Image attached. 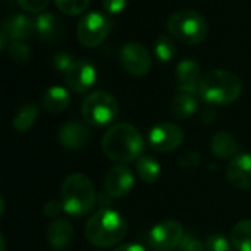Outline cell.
<instances>
[{
    "mask_svg": "<svg viewBox=\"0 0 251 251\" xmlns=\"http://www.w3.org/2000/svg\"><path fill=\"white\" fill-rule=\"evenodd\" d=\"M103 154L116 163L137 162L144 151V138L140 131L129 124L110 126L101 138Z\"/></svg>",
    "mask_w": 251,
    "mask_h": 251,
    "instance_id": "6da1fadb",
    "label": "cell"
},
{
    "mask_svg": "<svg viewBox=\"0 0 251 251\" xmlns=\"http://www.w3.org/2000/svg\"><path fill=\"white\" fill-rule=\"evenodd\" d=\"M128 225L124 216L113 209H100L85 224L87 241L99 249L118 246L126 235Z\"/></svg>",
    "mask_w": 251,
    "mask_h": 251,
    "instance_id": "7a4b0ae2",
    "label": "cell"
},
{
    "mask_svg": "<svg viewBox=\"0 0 251 251\" xmlns=\"http://www.w3.org/2000/svg\"><path fill=\"white\" fill-rule=\"evenodd\" d=\"M97 194L91 179L84 174H71L65 178L60 188V203L63 212L74 218H82L93 212Z\"/></svg>",
    "mask_w": 251,
    "mask_h": 251,
    "instance_id": "3957f363",
    "label": "cell"
},
{
    "mask_svg": "<svg viewBox=\"0 0 251 251\" xmlns=\"http://www.w3.org/2000/svg\"><path fill=\"white\" fill-rule=\"evenodd\" d=\"M243 91L238 75L226 69H213L203 75L199 96L203 101L213 106H228L234 103Z\"/></svg>",
    "mask_w": 251,
    "mask_h": 251,
    "instance_id": "277c9868",
    "label": "cell"
},
{
    "mask_svg": "<svg viewBox=\"0 0 251 251\" xmlns=\"http://www.w3.org/2000/svg\"><path fill=\"white\" fill-rule=\"evenodd\" d=\"M168 31L175 38L187 44H199L209 34L206 19L193 9H181L168 19Z\"/></svg>",
    "mask_w": 251,
    "mask_h": 251,
    "instance_id": "5b68a950",
    "label": "cell"
},
{
    "mask_svg": "<svg viewBox=\"0 0 251 251\" xmlns=\"http://www.w3.org/2000/svg\"><path fill=\"white\" fill-rule=\"evenodd\" d=\"M119 113L118 100L106 91H94L88 94L81 104V115L88 125H110Z\"/></svg>",
    "mask_w": 251,
    "mask_h": 251,
    "instance_id": "8992f818",
    "label": "cell"
},
{
    "mask_svg": "<svg viewBox=\"0 0 251 251\" xmlns=\"http://www.w3.org/2000/svg\"><path fill=\"white\" fill-rule=\"evenodd\" d=\"M112 29V21L101 12L85 13L76 26V35L82 46L96 47L101 44Z\"/></svg>",
    "mask_w": 251,
    "mask_h": 251,
    "instance_id": "52a82bcc",
    "label": "cell"
},
{
    "mask_svg": "<svg viewBox=\"0 0 251 251\" xmlns=\"http://www.w3.org/2000/svg\"><path fill=\"white\" fill-rule=\"evenodd\" d=\"M184 237V226L179 222L163 221L151 228L149 244L154 251H172L181 246Z\"/></svg>",
    "mask_w": 251,
    "mask_h": 251,
    "instance_id": "ba28073f",
    "label": "cell"
},
{
    "mask_svg": "<svg viewBox=\"0 0 251 251\" xmlns=\"http://www.w3.org/2000/svg\"><path fill=\"white\" fill-rule=\"evenodd\" d=\"M121 66L134 76H144L151 69V57L149 50L135 41L126 43L119 50Z\"/></svg>",
    "mask_w": 251,
    "mask_h": 251,
    "instance_id": "9c48e42d",
    "label": "cell"
},
{
    "mask_svg": "<svg viewBox=\"0 0 251 251\" xmlns=\"http://www.w3.org/2000/svg\"><path fill=\"white\" fill-rule=\"evenodd\" d=\"M149 143L159 153L174 151L184 143V131L172 122H160L149 132Z\"/></svg>",
    "mask_w": 251,
    "mask_h": 251,
    "instance_id": "30bf717a",
    "label": "cell"
},
{
    "mask_svg": "<svg viewBox=\"0 0 251 251\" xmlns=\"http://www.w3.org/2000/svg\"><path fill=\"white\" fill-rule=\"evenodd\" d=\"M68 88L74 93L88 91L97 78V72L93 63L88 60H74V63L63 74Z\"/></svg>",
    "mask_w": 251,
    "mask_h": 251,
    "instance_id": "8fae6325",
    "label": "cell"
},
{
    "mask_svg": "<svg viewBox=\"0 0 251 251\" xmlns=\"http://www.w3.org/2000/svg\"><path fill=\"white\" fill-rule=\"evenodd\" d=\"M134 184H135V176L132 171L124 165H116L110 168L104 176V191L113 199H121L128 196Z\"/></svg>",
    "mask_w": 251,
    "mask_h": 251,
    "instance_id": "7c38bea8",
    "label": "cell"
},
{
    "mask_svg": "<svg viewBox=\"0 0 251 251\" xmlns=\"http://www.w3.org/2000/svg\"><path fill=\"white\" fill-rule=\"evenodd\" d=\"M57 140L68 150H81L90 141V131L79 121H69L60 126Z\"/></svg>",
    "mask_w": 251,
    "mask_h": 251,
    "instance_id": "4fadbf2b",
    "label": "cell"
},
{
    "mask_svg": "<svg viewBox=\"0 0 251 251\" xmlns=\"http://www.w3.org/2000/svg\"><path fill=\"white\" fill-rule=\"evenodd\" d=\"M226 178L238 190L251 191V154H237L226 166Z\"/></svg>",
    "mask_w": 251,
    "mask_h": 251,
    "instance_id": "5bb4252c",
    "label": "cell"
},
{
    "mask_svg": "<svg viewBox=\"0 0 251 251\" xmlns=\"http://www.w3.org/2000/svg\"><path fill=\"white\" fill-rule=\"evenodd\" d=\"M201 66L191 59L181 60L176 66V82L179 93L199 94V87L201 82Z\"/></svg>",
    "mask_w": 251,
    "mask_h": 251,
    "instance_id": "9a60e30c",
    "label": "cell"
},
{
    "mask_svg": "<svg viewBox=\"0 0 251 251\" xmlns=\"http://www.w3.org/2000/svg\"><path fill=\"white\" fill-rule=\"evenodd\" d=\"M46 240L49 246L54 251L66 250L74 240V226L66 219H56L53 221L46 232Z\"/></svg>",
    "mask_w": 251,
    "mask_h": 251,
    "instance_id": "2e32d148",
    "label": "cell"
},
{
    "mask_svg": "<svg viewBox=\"0 0 251 251\" xmlns=\"http://www.w3.org/2000/svg\"><path fill=\"white\" fill-rule=\"evenodd\" d=\"M3 31L10 41H25L35 34V19H31L22 13L12 15L6 19Z\"/></svg>",
    "mask_w": 251,
    "mask_h": 251,
    "instance_id": "e0dca14e",
    "label": "cell"
},
{
    "mask_svg": "<svg viewBox=\"0 0 251 251\" xmlns=\"http://www.w3.org/2000/svg\"><path fill=\"white\" fill-rule=\"evenodd\" d=\"M35 34L44 41L60 40L65 34V25L54 13H41L35 19Z\"/></svg>",
    "mask_w": 251,
    "mask_h": 251,
    "instance_id": "ac0fdd59",
    "label": "cell"
},
{
    "mask_svg": "<svg viewBox=\"0 0 251 251\" xmlns=\"http://www.w3.org/2000/svg\"><path fill=\"white\" fill-rule=\"evenodd\" d=\"M41 103H43V107L49 113L56 115V113H62L63 110H66L69 107L71 96L66 88L54 85V87H50L49 90H46V93L43 94Z\"/></svg>",
    "mask_w": 251,
    "mask_h": 251,
    "instance_id": "d6986e66",
    "label": "cell"
},
{
    "mask_svg": "<svg viewBox=\"0 0 251 251\" xmlns=\"http://www.w3.org/2000/svg\"><path fill=\"white\" fill-rule=\"evenodd\" d=\"M210 150L219 159H229L238 154L240 146L232 134L226 131H219L210 140Z\"/></svg>",
    "mask_w": 251,
    "mask_h": 251,
    "instance_id": "ffe728a7",
    "label": "cell"
},
{
    "mask_svg": "<svg viewBox=\"0 0 251 251\" xmlns=\"http://www.w3.org/2000/svg\"><path fill=\"white\" fill-rule=\"evenodd\" d=\"M197 109H199L197 94H191V93H179L178 96L174 97L169 106L171 115L176 119H187L193 116L197 112Z\"/></svg>",
    "mask_w": 251,
    "mask_h": 251,
    "instance_id": "44dd1931",
    "label": "cell"
},
{
    "mask_svg": "<svg viewBox=\"0 0 251 251\" xmlns=\"http://www.w3.org/2000/svg\"><path fill=\"white\" fill-rule=\"evenodd\" d=\"M135 169H137V175L138 178L144 182V184H154L159 181L162 169L159 162L151 157V156H141L137 162H135Z\"/></svg>",
    "mask_w": 251,
    "mask_h": 251,
    "instance_id": "7402d4cb",
    "label": "cell"
},
{
    "mask_svg": "<svg viewBox=\"0 0 251 251\" xmlns=\"http://www.w3.org/2000/svg\"><path fill=\"white\" fill-rule=\"evenodd\" d=\"M37 116H38V107L32 103H26L16 112L12 125L18 132H26L37 121Z\"/></svg>",
    "mask_w": 251,
    "mask_h": 251,
    "instance_id": "603a6c76",
    "label": "cell"
},
{
    "mask_svg": "<svg viewBox=\"0 0 251 251\" xmlns=\"http://www.w3.org/2000/svg\"><path fill=\"white\" fill-rule=\"evenodd\" d=\"M231 243L237 251H251V221H241L234 226Z\"/></svg>",
    "mask_w": 251,
    "mask_h": 251,
    "instance_id": "cb8c5ba5",
    "label": "cell"
},
{
    "mask_svg": "<svg viewBox=\"0 0 251 251\" xmlns=\"http://www.w3.org/2000/svg\"><path fill=\"white\" fill-rule=\"evenodd\" d=\"M153 50H154V56L160 62H171L176 54V46L172 41V38L168 35H159L154 41Z\"/></svg>",
    "mask_w": 251,
    "mask_h": 251,
    "instance_id": "d4e9b609",
    "label": "cell"
},
{
    "mask_svg": "<svg viewBox=\"0 0 251 251\" xmlns=\"http://www.w3.org/2000/svg\"><path fill=\"white\" fill-rule=\"evenodd\" d=\"M59 10L65 15H81L90 6V0H54Z\"/></svg>",
    "mask_w": 251,
    "mask_h": 251,
    "instance_id": "484cf974",
    "label": "cell"
},
{
    "mask_svg": "<svg viewBox=\"0 0 251 251\" xmlns=\"http://www.w3.org/2000/svg\"><path fill=\"white\" fill-rule=\"evenodd\" d=\"M9 56L18 63H25L31 59V49L24 41H12L7 47Z\"/></svg>",
    "mask_w": 251,
    "mask_h": 251,
    "instance_id": "4316f807",
    "label": "cell"
},
{
    "mask_svg": "<svg viewBox=\"0 0 251 251\" xmlns=\"http://www.w3.org/2000/svg\"><path fill=\"white\" fill-rule=\"evenodd\" d=\"M203 159L201 154L197 151H187L184 154H181L176 160V165L184 169V171H191V169H197L201 165Z\"/></svg>",
    "mask_w": 251,
    "mask_h": 251,
    "instance_id": "83f0119b",
    "label": "cell"
},
{
    "mask_svg": "<svg viewBox=\"0 0 251 251\" xmlns=\"http://www.w3.org/2000/svg\"><path fill=\"white\" fill-rule=\"evenodd\" d=\"M206 249L207 251H231L232 243H229L228 238H225L222 235H212L207 238Z\"/></svg>",
    "mask_w": 251,
    "mask_h": 251,
    "instance_id": "f1b7e54d",
    "label": "cell"
},
{
    "mask_svg": "<svg viewBox=\"0 0 251 251\" xmlns=\"http://www.w3.org/2000/svg\"><path fill=\"white\" fill-rule=\"evenodd\" d=\"M49 3L50 0H18L19 7L29 13H40L47 7Z\"/></svg>",
    "mask_w": 251,
    "mask_h": 251,
    "instance_id": "f546056e",
    "label": "cell"
},
{
    "mask_svg": "<svg viewBox=\"0 0 251 251\" xmlns=\"http://www.w3.org/2000/svg\"><path fill=\"white\" fill-rule=\"evenodd\" d=\"M181 251H206V244H203L199 238H196L194 235L188 234L184 237L181 246H179Z\"/></svg>",
    "mask_w": 251,
    "mask_h": 251,
    "instance_id": "4dcf8cb0",
    "label": "cell"
},
{
    "mask_svg": "<svg viewBox=\"0 0 251 251\" xmlns=\"http://www.w3.org/2000/svg\"><path fill=\"white\" fill-rule=\"evenodd\" d=\"M72 63H74V57H72V54H69V53H66V51H59V53H56L54 57H53V66H54L57 71L63 72V74L68 71V68H69Z\"/></svg>",
    "mask_w": 251,
    "mask_h": 251,
    "instance_id": "1f68e13d",
    "label": "cell"
},
{
    "mask_svg": "<svg viewBox=\"0 0 251 251\" xmlns=\"http://www.w3.org/2000/svg\"><path fill=\"white\" fill-rule=\"evenodd\" d=\"M103 9L107 13H121L126 7V0H101Z\"/></svg>",
    "mask_w": 251,
    "mask_h": 251,
    "instance_id": "d6a6232c",
    "label": "cell"
},
{
    "mask_svg": "<svg viewBox=\"0 0 251 251\" xmlns=\"http://www.w3.org/2000/svg\"><path fill=\"white\" fill-rule=\"evenodd\" d=\"M60 210H63V206L60 203V200H51V201H47L43 207V215L46 218H54L60 213Z\"/></svg>",
    "mask_w": 251,
    "mask_h": 251,
    "instance_id": "836d02e7",
    "label": "cell"
},
{
    "mask_svg": "<svg viewBox=\"0 0 251 251\" xmlns=\"http://www.w3.org/2000/svg\"><path fill=\"white\" fill-rule=\"evenodd\" d=\"M200 118L204 124H213L216 121V112L212 107H204L200 113Z\"/></svg>",
    "mask_w": 251,
    "mask_h": 251,
    "instance_id": "e575fe53",
    "label": "cell"
},
{
    "mask_svg": "<svg viewBox=\"0 0 251 251\" xmlns=\"http://www.w3.org/2000/svg\"><path fill=\"white\" fill-rule=\"evenodd\" d=\"M113 251H147L144 246L138 244V243H128V244H122L118 249Z\"/></svg>",
    "mask_w": 251,
    "mask_h": 251,
    "instance_id": "d590c367",
    "label": "cell"
}]
</instances>
